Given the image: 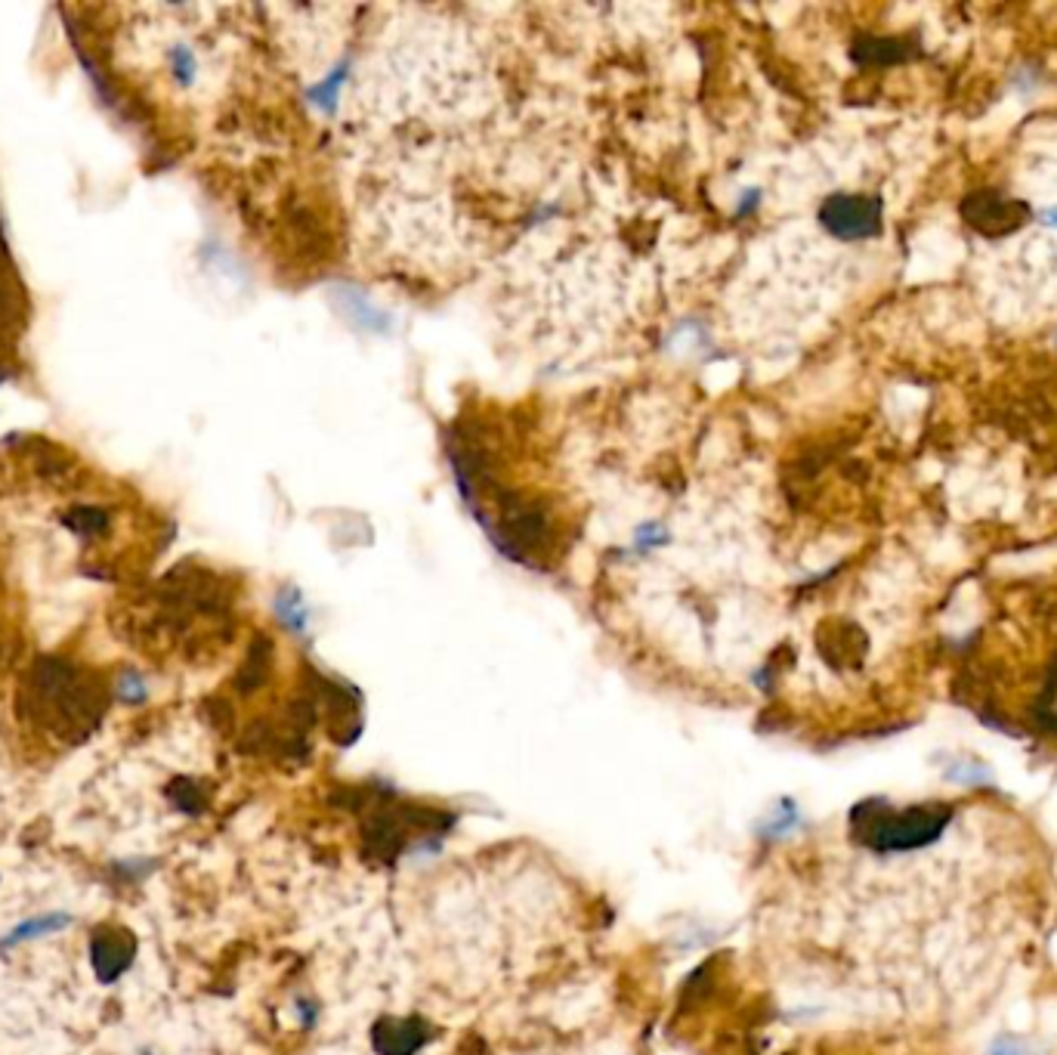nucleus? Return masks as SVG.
<instances>
[{
  "instance_id": "1",
  "label": "nucleus",
  "mask_w": 1057,
  "mask_h": 1055,
  "mask_svg": "<svg viewBox=\"0 0 1057 1055\" xmlns=\"http://www.w3.org/2000/svg\"><path fill=\"white\" fill-rule=\"evenodd\" d=\"M953 820V808L943 801H924V805H906L894 808L891 801L869 799L860 801L850 811V829L853 839L879 855L891 851H915L924 845L937 842L943 829Z\"/></svg>"
},
{
  "instance_id": "2",
  "label": "nucleus",
  "mask_w": 1057,
  "mask_h": 1055,
  "mask_svg": "<svg viewBox=\"0 0 1057 1055\" xmlns=\"http://www.w3.org/2000/svg\"><path fill=\"white\" fill-rule=\"evenodd\" d=\"M958 211H962V217H965V224H968L971 229H977V232L989 236V239H998V236H1008L1014 229H1020L1027 224L1029 214H1033L1027 201L998 196L996 189L971 193V196L962 201Z\"/></svg>"
},
{
  "instance_id": "3",
  "label": "nucleus",
  "mask_w": 1057,
  "mask_h": 1055,
  "mask_svg": "<svg viewBox=\"0 0 1057 1055\" xmlns=\"http://www.w3.org/2000/svg\"><path fill=\"white\" fill-rule=\"evenodd\" d=\"M819 220L838 239H869L881 229V201L872 196H832L822 205Z\"/></svg>"
},
{
  "instance_id": "4",
  "label": "nucleus",
  "mask_w": 1057,
  "mask_h": 1055,
  "mask_svg": "<svg viewBox=\"0 0 1057 1055\" xmlns=\"http://www.w3.org/2000/svg\"><path fill=\"white\" fill-rule=\"evenodd\" d=\"M90 960H93V972L100 981H115L131 965L134 960V941L127 932L118 929H103L100 935H93L90 941Z\"/></svg>"
},
{
  "instance_id": "5",
  "label": "nucleus",
  "mask_w": 1057,
  "mask_h": 1055,
  "mask_svg": "<svg viewBox=\"0 0 1057 1055\" xmlns=\"http://www.w3.org/2000/svg\"><path fill=\"white\" fill-rule=\"evenodd\" d=\"M427 1031H421V1022L415 1018H384L374 1027V1046L381 1055H412L417 1046H424Z\"/></svg>"
},
{
  "instance_id": "6",
  "label": "nucleus",
  "mask_w": 1057,
  "mask_h": 1055,
  "mask_svg": "<svg viewBox=\"0 0 1057 1055\" xmlns=\"http://www.w3.org/2000/svg\"><path fill=\"white\" fill-rule=\"evenodd\" d=\"M69 925H72L69 913H41V917H31V920H22L19 925H13L10 935L0 941V948H19V944H29V941L60 935Z\"/></svg>"
},
{
  "instance_id": "7",
  "label": "nucleus",
  "mask_w": 1057,
  "mask_h": 1055,
  "mask_svg": "<svg viewBox=\"0 0 1057 1055\" xmlns=\"http://www.w3.org/2000/svg\"><path fill=\"white\" fill-rule=\"evenodd\" d=\"M857 56L866 62H903L912 56V44L900 38H879V41H863Z\"/></svg>"
},
{
  "instance_id": "8",
  "label": "nucleus",
  "mask_w": 1057,
  "mask_h": 1055,
  "mask_svg": "<svg viewBox=\"0 0 1057 1055\" xmlns=\"http://www.w3.org/2000/svg\"><path fill=\"white\" fill-rule=\"evenodd\" d=\"M1039 722H1043L1051 734H1057V660L1055 665L1048 669L1043 696H1039Z\"/></svg>"
},
{
  "instance_id": "9",
  "label": "nucleus",
  "mask_w": 1057,
  "mask_h": 1055,
  "mask_svg": "<svg viewBox=\"0 0 1057 1055\" xmlns=\"http://www.w3.org/2000/svg\"><path fill=\"white\" fill-rule=\"evenodd\" d=\"M1039 220H1043L1045 227L1057 229V205H1055V208H1045V211L1039 214Z\"/></svg>"
}]
</instances>
